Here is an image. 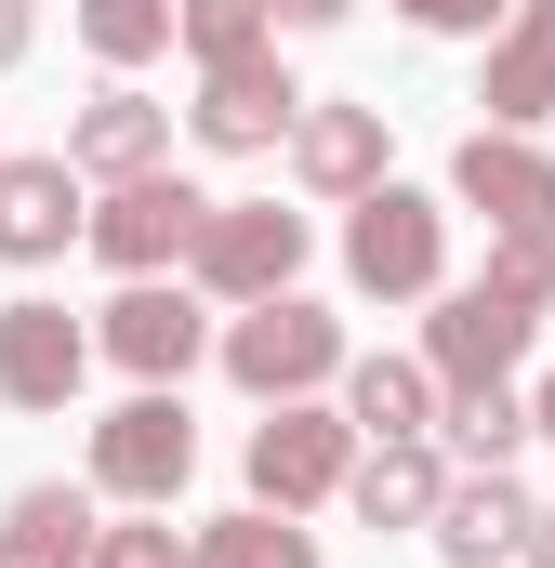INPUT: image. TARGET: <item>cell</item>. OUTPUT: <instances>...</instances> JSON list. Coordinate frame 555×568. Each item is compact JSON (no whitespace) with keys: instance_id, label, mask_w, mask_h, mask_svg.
I'll return each instance as SVG.
<instances>
[{"instance_id":"6","label":"cell","mask_w":555,"mask_h":568,"mask_svg":"<svg viewBox=\"0 0 555 568\" xmlns=\"http://www.w3.org/2000/svg\"><path fill=\"white\" fill-rule=\"evenodd\" d=\"M199 225H212V199L185 185V172H133V185H107L93 199V265H120V278H172L185 252H199Z\"/></svg>"},{"instance_id":"1","label":"cell","mask_w":555,"mask_h":568,"mask_svg":"<svg viewBox=\"0 0 555 568\" xmlns=\"http://www.w3.org/2000/svg\"><path fill=\"white\" fill-rule=\"evenodd\" d=\"M344 278L371 291V304H436V278H450V212L384 172L371 199H344Z\"/></svg>"},{"instance_id":"7","label":"cell","mask_w":555,"mask_h":568,"mask_svg":"<svg viewBox=\"0 0 555 568\" xmlns=\"http://www.w3.org/2000/svg\"><path fill=\"white\" fill-rule=\"evenodd\" d=\"M93 344H107L133 384H185V371L212 357V291H199V278H185V291H172V278H120V304L93 317Z\"/></svg>"},{"instance_id":"27","label":"cell","mask_w":555,"mask_h":568,"mask_svg":"<svg viewBox=\"0 0 555 568\" xmlns=\"http://www.w3.org/2000/svg\"><path fill=\"white\" fill-rule=\"evenodd\" d=\"M357 0H278V27H344Z\"/></svg>"},{"instance_id":"8","label":"cell","mask_w":555,"mask_h":568,"mask_svg":"<svg viewBox=\"0 0 555 568\" xmlns=\"http://www.w3.org/2000/svg\"><path fill=\"white\" fill-rule=\"evenodd\" d=\"M450 199L490 212V239H555V145L543 133H476L450 145Z\"/></svg>"},{"instance_id":"5","label":"cell","mask_w":555,"mask_h":568,"mask_svg":"<svg viewBox=\"0 0 555 568\" xmlns=\"http://www.w3.org/2000/svg\"><path fill=\"white\" fill-rule=\"evenodd\" d=\"M344 476H357V424H344V410L278 397L265 424H252V503H278V516H317V503H344Z\"/></svg>"},{"instance_id":"2","label":"cell","mask_w":555,"mask_h":568,"mask_svg":"<svg viewBox=\"0 0 555 568\" xmlns=\"http://www.w3.org/2000/svg\"><path fill=\"white\" fill-rule=\"evenodd\" d=\"M199 476V424H185V384H133L107 424H93V489L120 503V516H172V489Z\"/></svg>"},{"instance_id":"11","label":"cell","mask_w":555,"mask_h":568,"mask_svg":"<svg viewBox=\"0 0 555 568\" xmlns=\"http://www.w3.org/2000/svg\"><path fill=\"white\" fill-rule=\"evenodd\" d=\"M93 172L53 145V159H0V265H67V239H93V199H80Z\"/></svg>"},{"instance_id":"3","label":"cell","mask_w":555,"mask_h":568,"mask_svg":"<svg viewBox=\"0 0 555 568\" xmlns=\"http://www.w3.org/2000/svg\"><path fill=\"white\" fill-rule=\"evenodd\" d=\"M225 384L239 397H317V384H344V317L331 304H304V291H278V304H239L225 317Z\"/></svg>"},{"instance_id":"9","label":"cell","mask_w":555,"mask_h":568,"mask_svg":"<svg viewBox=\"0 0 555 568\" xmlns=\"http://www.w3.org/2000/svg\"><path fill=\"white\" fill-rule=\"evenodd\" d=\"M317 93L278 67V53H239V67H199V106H185V133L212 145V159H265V145H291V120H304Z\"/></svg>"},{"instance_id":"18","label":"cell","mask_w":555,"mask_h":568,"mask_svg":"<svg viewBox=\"0 0 555 568\" xmlns=\"http://www.w3.org/2000/svg\"><path fill=\"white\" fill-rule=\"evenodd\" d=\"M107 489H13L0 503V568H93L107 556Z\"/></svg>"},{"instance_id":"17","label":"cell","mask_w":555,"mask_h":568,"mask_svg":"<svg viewBox=\"0 0 555 568\" xmlns=\"http://www.w3.org/2000/svg\"><path fill=\"white\" fill-rule=\"evenodd\" d=\"M344 503H357V529H436V503H450V449H436V436H371L357 476H344Z\"/></svg>"},{"instance_id":"24","label":"cell","mask_w":555,"mask_h":568,"mask_svg":"<svg viewBox=\"0 0 555 568\" xmlns=\"http://www.w3.org/2000/svg\"><path fill=\"white\" fill-rule=\"evenodd\" d=\"M397 13H411L423 40H490V27H503L516 0H397Z\"/></svg>"},{"instance_id":"28","label":"cell","mask_w":555,"mask_h":568,"mask_svg":"<svg viewBox=\"0 0 555 568\" xmlns=\"http://www.w3.org/2000/svg\"><path fill=\"white\" fill-rule=\"evenodd\" d=\"M516 568H555V503L529 516V556H516Z\"/></svg>"},{"instance_id":"12","label":"cell","mask_w":555,"mask_h":568,"mask_svg":"<svg viewBox=\"0 0 555 568\" xmlns=\"http://www.w3.org/2000/svg\"><path fill=\"white\" fill-rule=\"evenodd\" d=\"M529 304H503V291H436V317H423V357H436V384L450 397H476V384H516V357H529Z\"/></svg>"},{"instance_id":"26","label":"cell","mask_w":555,"mask_h":568,"mask_svg":"<svg viewBox=\"0 0 555 568\" xmlns=\"http://www.w3.org/2000/svg\"><path fill=\"white\" fill-rule=\"evenodd\" d=\"M27 40H40V13H27V0H0V67H27Z\"/></svg>"},{"instance_id":"16","label":"cell","mask_w":555,"mask_h":568,"mask_svg":"<svg viewBox=\"0 0 555 568\" xmlns=\"http://www.w3.org/2000/svg\"><path fill=\"white\" fill-rule=\"evenodd\" d=\"M291 185L304 199H371L384 185V106H344V93L304 106L291 120Z\"/></svg>"},{"instance_id":"22","label":"cell","mask_w":555,"mask_h":568,"mask_svg":"<svg viewBox=\"0 0 555 568\" xmlns=\"http://www.w3.org/2000/svg\"><path fill=\"white\" fill-rule=\"evenodd\" d=\"M185 53H199V67L278 53V0H185Z\"/></svg>"},{"instance_id":"20","label":"cell","mask_w":555,"mask_h":568,"mask_svg":"<svg viewBox=\"0 0 555 568\" xmlns=\"http://www.w3.org/2000/svg\"><path fill=\"white\" fill-rule=\"evenodd\" d=\"M185 568H317V529L304 516H278V503H239V516H212Z\"/></svg>"},{"instance_id":"4","label":"cell","mask_w":555,"mask_h":568,"mask_svg":"<svg viewBox=\"0 0 555 568\" xmlns=\"http://www.w3.org/2000/svg\"><path fill=\"white\" fill-rule=\"evenodd\" d=\"M304 252H317V225H304V212H278V199H212V225H199L185 278L212 291V304H278V291L304 278Z\"/></svg>"},{"instance_id":"10","label":"cell","mask_w":555,"mask_h":568,"mask_svg":"<svg viewBox=\"0 0 555 568\" xmlns=\"http://www.w3.org/2000/svg\"><path fill=\"white\" fill-rule=\"evenodd\" d=\"M93 357H107V344H93L53 291H13V304H0V410H67Z\"/></svg>"},{"instance_id":"13","label":"cell","mask_w":555,"mask_h":568,"mask_svg":"<svg viewBox=\"0 0 555 568\" xmlns=\"http://www.w3.org/2000/svg\"><path fill=\"white\" fill-rule=\"evenodd\" d=\"M529 516H543V503L516 489V463H463L423 542H436L450 568H503V556H529Z\"/></svg>"},{"instance_id":"15","label":"cell","mask_w":555,"mask_h":568,"mask_svg":"<svg viewBox=\"0 0 555 568\" xmlns=\"http://www.w3.org/2000/svg\"><path fill=\"white\" fill-rule=\"evenodd\" d=\"M67 159L93 172V185H133V172H172V106L133 93V80H107L80 120H67Z\"/></svg>"},{"instance_id":"14","label":"cell","mask_w":555,"mask_h":568,"mask_svg":"<svg viewBox=\"0 0 555 568\" xmlns=\"http://www.w3.org/2000/svg\"><path fill=\"white\" fill-rule=\"evenodd\" d=\"M476 106H490V133H543V120H555V0H516V13L490 27Z\"/></svg>"},{"instance_id":"19","label":"cell","mask_w":555,"mask_h":568,"mask_svg":"<svg viewBox=\"0 0 555 568\" xmlns=\"http://www.w3.org/2000/svg\"><path fill=\"white\" fill-rule=\"evenodd\" d=\"M344 424H357V436H436V424H450L436 357H344Z\"/></svg>"},{"instance_id":"21","label":"cell","mask_w":555,"mask_h":568,"mask_svg":"<svg viewBox=\"0 0 555 568\" xmlns=\"http://www.w3.org/2000/svg\"><path fill=\"white\" fill-rule=\"evenodd\" d=\"M450 449H463V463H516V449H529V436H543V410H529V397H516V384H476V397H450Z\"/></svg>"},{"instance_id":"29","label":"cell","mask_w":555,"mask_h":568,"mask_svg":"<svg viewBox=\"0 0 555 568\" xmlns=\"http://www.w3.org/2000/svg\"><path fill=\"white\" fill-rule=\"evenodd\" d=\"M529 410H543V436H555V371H543V384H529Z\"/></svg>"},{"instance_id":"23","label":"cell","mask_w":555,"mask_h":568,"mask_svg":"<svg viewBox=\"0 0 555 568\" xmlns=\"http://www.w3.org/2000/svg\"><path fill=\"white\" fill-rule=\"evenodd\" d=\"M490 291L529 304V317H555V239H490Z\"/></svg>"},{"instance_id":"25","label":"cell","mask_w":555,"mask_h":568,"mask_svg":"<svg viewBox=\"0 0 555 568\" xmlns=\"http://www.w3.org/2000/svg\"><path fill=\"white\" fill-rule=\"evenodd\" d=\"M93 568H185V542H172V529L133 503V529H107V556H93Z\"/></svg>"}]
</instances>
